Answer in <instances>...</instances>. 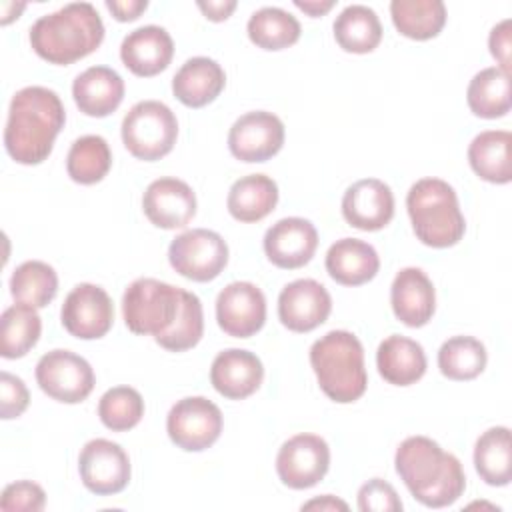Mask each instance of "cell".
I'll list each match as a JSON object with an SVG mask.
<instances>
[{"label":"cell","instance_id":"cell-42","mask_svg":"<svg viewBox=\"0 0 512 512\" xmlns=\"http://www.w3.org/2000/svg\"><path fill=\"white\" fill-rule=\"evenodd\" d=\"M28 402L30 394L22 378L4 370L0 374V416L4 420L18 418L28 408Z\"/></svg>","mask_w":512,"mask_h":512},{"label":"cell","instance_id":"cell-36","mask_svg":"<svg viewBox=\"0 0 512 512\" xmlns=\"http://www.w3.org/2000/svg\"><path fill=\"white\" fill-rule=\"evenodd\" d=\"M112 166V152L108 142L98 134H86L72 142L66 156L68 176L78 184L100 182Z\"/></svg>","mask_w":512,"mask_h":512},{"label":"cell","instance_id":"cell-38","mask_svg":"<svg viewBox=\"0 0 512 512\" xmlns=\"http://www.w3.org/2000/svg\"><path fill=\"white\" fill-rule=\"evenodd\" d=\"M204 334V312H202V302L194 292H188L182 288V298H180V310L172 326L158 334L154 340L160 344L164 350L170 352H184L194 348Z\"/></svg>","mask_w":512,"mask_h":512},{"label":"cell","instance_id":"cell-37","mask_svg":"<svg viewBox=\"0 0 512 512\" xmlns=\"http://www.w3.org/2000/svg\"><path fill=\"white\" fill-rule=\"evenodd\" d=\"M488 354L474 336H452L438 350V368L450 380H472L486 368Z\"/></svg>","mask_w":512,"mask_h":512},{"label":"cell","instance_id":"cell-40","mask_svg":"<svg viewBox=\"0 0 512 512\" xmlns=\"http://www.w3.org/2000/svg\"><path fill=\"white\" fill-rule=\"evenodd\" d=\"M46 504V492L32 480H18L4 488L0 508L4 512H40Z\"/></svg>","mask_w":512,"mask_h":512},{"label":"cell","instance_id":"cell-26","mask_svg":"<svg viewBox=\"0 0 512 512\" xmlns=\"http://www.w3.org/2000/svg\"><path fill=\"white\" fill-rule=\"evenodd\" d=\"M376 366L388 384L410 386L424 376L426 354L420 342L392 334L380 342L376 350Z\"/></svg>","mask_w":512,"mask_h":512},{"label":"cell","instance_id":"cell-28","mask_svg":"<svg viewBox=\"0 0 512 512\" xmlns=\"http://www.w3.org/2000/svg\"><path fill=\"white\" fill-rule=\"evenodd\" d=\"M278 204V184L266 174H248L238 178L226 198L228 212L238 222H258Z\"/></svg>","mask_w":512,"mask_h":512},{"label":"cell","instance_id":"cell-10","mask_svg":"<svg viewBox=\"0 0 512 512\" xmlns=\"http://www.w3.org/2000/svg\"><path fill=\"white\" fill-rule=\"evenodd\" d=\"M220 408L204 396H188L178 400L166 418L170 440L186 452H202L210 448L222 432Z\"/></svg>","mask_w":512,"mask_h":512},{"label":"cell","instance_id":"cell-24","mask_svg":"<svg viewBox=\"0 0 512 512\" xmlns=\"http://www.w3.org/2000/svg\"><path fill=\"white\" fill-rule=\"evenodd\" d=\"M72 96L80 112L92 118H104L122 104L124 80L108 66H90L76 76Z\"/></svg>","mask_w":512,"mask_h":512},{"label":"cell","instance_id":"cell-30","mask_svg":"<svg viewBox=\"0 0 512 512\" xmlns=\"http://www.w3.org/2000/svg\"><path fill=\"white\" fill-rule=\"evenodd\" d=\"M466 102L472 114L494 120L510 112V74L502 72L498 66L484 68L476 72L466 90Z\"/></svg>","mask_w":512,"mask_h":512},{"label":"cell","instance_id":"cell-2","mask_svg":"<svg viewBox=\"0 0 512 512\" xmlns=\"http://www.w3.org/2000/svg\"><path fill=\"white\" fill-rule=\"evenodd\" d=\"M394 466L410 494L428 508L450 506L464 494L466 476L460 460L428 436L402 440Z\"/></svg>","mask_w":512,"mask_h":512},{"label":"cell","instance_id":"cell-16","mask_svg":"<svg viewBox=\"0 0 512 512\" xmlns=\"http://www.w3.org/2000/svg\"><path fill=\"white\" fill-rule=\"evenodd\" d=\"M332 310L328 290L312 280L300 278L286 284L278 296V318L292 332H310L326 322Z\"/></svg>","mask_w":512,"mask_h":512},{"label":"cell","instance_id":"cell-20","mask_svg":"<svg viewBox=\"0 0 512 512\" xmlns=\"http://www.w3.org/2000/svg\"><path fill=\"white\" fill-rule=\"evenodd\" d=\"M264 380L260 358L242 348H228L216 354L210 366V382L218 394L230 400H242L254 394Z\"/></svg>","mask_w":512,"mask_h":512},{"label":"cell","instance_id":"cell-27","mask_svg":"<svg viewBox=\"0 0 512 512\" xmlns=\"http://www.w3.org/2000/svg\"><path fill=\"white\" fill-rule=\"evenodd\" d=\"M470 168L486 182L508 184L512 180V134L508 130H484L468 146Z\"/></svg>","mask_w":512,"mask_h":512},{"label":"cell","instance_id":"cell-32","mask_svg":"<svg viewBox=\"0 0 512 512\" xmlns=\"http://www.w3.org/2000/svg\"><path fill=\"white\" fill-rule=\"evenodd\" d=\"M390 16L402 36L430 40L446 24V6L442 0H392Z\"/></svg>","mask_w":512,"mask_h":512},{"label":"cell","instance_id":"cell-19","mask_svg":"<svg viewBox=\"0 0 512 512\" xmlns=\"http://www.w3.org/2000/svg\"><path fill=\"white\" fill-rule=\"evenodd\" d=\"M344 220L364 232L384 228L394 216V194L378 178H362L348 186L342 196Z\"/></svg>","mask_w":512,"mask_h":512},{"label":"cell","instance_id":"cell-47","mask_svg":"<svg viewBox=\"0 0 512 512\" xmlns=\"http://www.w3.org/2000/svg\"><path fill=\"white\" fill-rule=\"evenodd\" d=\"M294 4H296V8L304 10L310 16H322L328 10H332V6L336 2L334 0H304V2L302 0H294Z\"/></svg>","mask_w":512,"mask_h":512},{"label":"cell","instance_id":"cell-41","mask_svg":"<svg viewBox=\"0 0 512 512\" xmlns=\"http://www.w3.org/2000/svg\"><path fill=\"white\" fill-rule=\"evenodd\" d=\"M358 508L362 512H400L402 500L392 484L382 478H372L358 490Z\"/></svg>","mask_w":512,"mask_h":512},{"label":"cell","instance_id":"cell-39","mask_svg":"<svg viewBox=\"0 0 512 512\" xmlns=\"http://www.w3.org/2000/svg\"><path fill=\"white\" fill-rule=\"evenodd\" d=\"M98 416L108 430H130L144 416V400L132 386H114L102 394L98 402Z\"/></svg>","mask_w":512,"mask_h":512},{"label":"cell","instance_id":"cell-13","mask_svg":"<svg viewBox=\"0 0 512 512\" xmlns=\"http://www.w3.org/2000/svg\"><path fill=\"white\" fill-rule=\"evenodd\" d=\"M82 484L98 496L122 492L130 482V458L124 448L106 438L84 444L78 458Z\"/></svg>","mask_w":512,"mask_h":512},{"label":"cell","instance_id":"cell-9","mask_svg":"<svg viewBox=\"0 0 512 512\" xmlns=\"http://www.w3.org/2000/svg\"><path fill=\"white\" fill-rule=\"evenodd\" d=\"M36 382L44 394L64 404H78L90 396L96 378L90 362L70 350H50L36 364Z\"/></svg>","mask_w":512,"mask_h":512},{"label":"cell","instance_id":"cell-29","mask_svg":"<svg viewBox=\"0 0 512 512\" xmlns=\"http://www.w3.org/2000/svg\"><path fill=\"white\" fill-rule=\"evenodd\" d=\"M338 46L352 54H368L382 40V24L378 14L364 4L346 6L332 24Z\"/></svg>","mask_w":512,"mask_h":512},{"label":"cell","instance_id":"cell-35","mask_svg":"<svg viewBox=\"0 0 512 512\" xmlns=\"http://www.w3.org/2000/svg\"><path fill=\"white\" fill-rule=\"evenodd\" d=\"M58 292L54 268L42 260H26L10 276V294L16 302L38 308L48 306Z\"/></svg>","mask_w":512,"mask_h":512},{"label":"cell","instance_id":"cell-45","mask_svg":"<svg viewBox=\"0 0 512 512\" xmlns=\"http://www.w3.org/2000/svg\"><path fill=\"white\" fill-rule=\"evenodd\" d=\"M198 8L202 10V14L212 20V22H222L226 20L234 8H236V0H208V2H198Z\"/></svg>","mask_w":512,"mask_h":512},{"label":"cell","instance_id":"cell-14","mask_svg":"<svg viewBox=\"0 0 512 512\" xmlns=\"http://www.w3.org/2000/svg\"><path fill=\"white\" fill-rule=\"evenodd\" d=\"M284 144L282 120L266 110H252L236 118L228 132V148L242 162H266Z\"/></svg>","mask_w":512,"mask_h":512},{"label":"cell","instance_id":"cell-7","mask_svg":"<svg viewBox=\"0 0 512 512\" xmlns=\"http://www.w3.org/2000/svg\"><path fill=\"white\" fill-rule=\"evenodd\" d=\"M122 142L126 150L144 162L166 156L178 138V120L160 100L136 102L122 120Z\"/></svg>","mask_w":512,"mask_h":512},{"label":"cell","instance_id":"cell-21","mask_svg":"<svg viewBox=\"0 0 512 512\" xmlns=\"http://www.w3.org/2000/svg\"><path fill=\"white\" fill-rule=\"evenodd\" d=\"M390 304L394 316L402 324L410 328L428 324L436 310V292L432 280L420 268H402L390 286Z\"/></svg>","mask_w":512,"mask_h":512},{"label":"cell","instance_id":"cell-46","mask_svg":"<svg viewBox=\"0 0 512 512\" xmlns=\"http://www.w3.org/2000/svg\"><path fill=\"white\" fill-rule=\"evenodd\" d=\"M302 510H348V504L330 494H324L320 498H314V500L302 504Z\"/></svg>","mask_w":512,"mask_h":512},{"label":"cell","instance_id":"cell-12","mask_svg":"<svg viewBox=\"0 0 512 512\" xmlns=\"http://www.w3.org/2000/svg\"><path fill=\"white\" fill-rule=\"evenodd\" d=\"M60 320L68 334L80 340H96L112 328L114 306L104 288L82 282L64 298Z\"/></svg>","mask_w":512,"mask_h":512},{"label":"cell","instance_id":"cell-43","mask_svg":"<svg viewBox=\"0 0 512 512\" xmlns=\"http://www.w3.org/2000/svg\"><path fill=\"white\" fill-rule=\"evenodd\" d=\"M510 20H502L498 22L492 30H490V36H488V48H490V54L496 58V62L500 64L498 68L506 74H510Z\"/></svg>","mask_w":512,"mask_h":512},{"label":"cell","instance_id":"cell-6","mask_svg":"<svg viewBox=\"0 0 512 512\" xmlns=\"http://www.w3.org/2000/svg\"><path fill=\"white\" fill-rule=\"evenodd\" d=\"M182 288L156 278L134 280L122 296V316L130 332L158 336L178 316Z\"/></svg>","mask_w":512,"mask_h":512},{"label":"cell","instance_id":"cell-3","mask_svg":"<svg viewBox=\"0 0 512 512\" xmlns=\"http://www.w3.org/2000/svg\"><path fill=\"white\" fill-rule=\"evenodd\" d=\"M104 40V24L90 2H72L40 16L30 28L32 50L50 64H72Z\"/></svg>","mask_w":512,"mask_h":512},{"label":"cell","instance_id":"cell-1","mask_svg":"<svg viewBox=\"0 0 512 512\" xmlns=\"http://www.w3.org/2000/svg\"><path fill=\"white\" fill-rule=\"evenodd\" d=\"M64 122L66 110L54 90L46 86H26L10 100L4 148L18 164H40L50 156Z\"/></svg>","mask_w":512,"mask_h":512},{"label":"cell","instance_id":"cell-22","mask_svg":"<svg viewBox=\"0 0 512 512\" xmlns=\"http://www.w3.org/2000/svg\"><path fill=\"white\" fill-rule=\"evenodd\" d=\"M174 56V42L166 28L148 24L128 32L120 44L124 66L136 76H156L168 68Z\"/></svg>","mask_w":512,"mask_h":512},{"label":"cell","instance_id":"cell-23","mask_svg":"<svg viewBox=\"0 0 512 512\" xmlns=\"http://www.w3.org/2000/svg\"><path fill=\"white\" fill-rule=\"evenodd\" d=\"M224 86V68L208 56L188 58L172 78L174 96L188 108H202L214 102Z\"/></svg>","mask_w":512,"mask_h":512},{"label":"cell","instance_id":"cell-33","mask_svg":"<svg viewBox=\"0 0 512 512\" xmlns=\"http://www.w3.org/2000/svg\"><path fill=\"white\" fill-rule=\"evenodd\" d=\"M42 322L34 306L12 304L0 316V354L8 360L26 356L38 342Z\"/></svg>","mask_w":512,"mask_h":512},{"label":"cell","instance_id":"cell-15","mask_svg":"<svg viewBox=\"0 0 512 512\" xmlns=\"http://www.w3.org/2000/svg\"><path fill=\"white\" fill-rule=\"evenodd\" d=\"M216 320L228 336H254L266 322L264 292L252 282H230L216 298Z\"/></svg>","mask_w":512,"mask_h":512},{"label":"cell","instance_id":"cell-5","mask_svg":"<svg viewBox=\"0 0 512 512\" xmlns=\"http://www.w3.org/2000/svg\"><path fill=\"white\" fill-rule=\"evenodd\" d=\"M406 208L416 238L432 248H448L462 240L466 220L454 188L440 178H422L406 194Z\"/></svg>","mask_w":512,"mask_h":512},{"label":"cell","instance_id":"cell-17","mask_svg":"<svg viewBox=\"0 0 512 512\" xmlns=\"http://www.w3.org/2000/svg\"><path fill=\"white\" fill-rule=\"evenodd\" d=\"M142 210L158 228H184L196 214V194L184 180L158 178L144 190Z\"/></svg>","mask_w":512,"mask_h":512},{"label":"cell","instance_id":"cell-18","mask_svg":"<svg viewBox=\"0 0 512 512\" xmlns=\"http://www.w3.org/2000/svg\"><path fill=\"white\" fill-rule=\"evenodd\" d=\"M316 248L318 232L306 218H282L264 234V252L268 260L284 270H294L308 264Z\"/></svg>","mask_w":512,"mask_h":512},{"label":"cell","instance_id":"cell-44","mask_svg":"<svg viewBox=\"0 0 512 512\" xmlns=\"http://www.w3.org/2000/svg\"><path fill=\"white\" fill-rule=\"evenodd\" d=\"M106 8L118 22H132L136 20L146 8V0H106Z\"/></svg>","mask_w":512,"mask_h":512},{"label":"cell","instance_id":"cell-4","mask_svg":"<svg viewBox=\"0 0 512 512\" xmlns=\"http://www.w3.org/2000/svg\"><path fill=\"white\" fill-rule=\"evenodd\" d=\"M310 366L320 390L338 404L358 400L368 386L364 348L348 330H330L310 346Z\"/></svg>","mask_w":512,"mask_h":512},{"label":"cell","instance_id":"cell-31","mask_svg":"<svg viewBox=\"0 0 512 512\" xmlns=\"http://www.w3.org/2000/svg\"><path fill=\"white\" fill-rule=\"evenodd\" d=\"M474 468L490 486H506L512 480V444L506 426H494L480 434L474 446Z\"/></svg>","mask_w":512,"mask_h":512},{"label":"cell","instance_id":"cell-34","mask_svg":"<svg viewBox=\"0 0 512 512\" xmlns=\"http://www.w3.org/2000/svg\"><path fill=\"white\" fill-rule=\"evenodd\" d=\"M248 38L262 50H282L298 42L300 22L288 10L264 6L248 20Z\"/></svg>","mask_w":512,"mask_h":512},{"label":"cell","instance_id":"cell-25","mask_svg":"<svg viewBox=\"0 0 512 512\" xmlns=\"http://www.w3.org/2000/svg\"><path fill=\"white\" fill-rule=\"evenodd\" d=\"M380 268L378 252L372 244L358 238L336 240L326 252V272L342 286L370 282Z\"/></svg>","mask_w":512,"mask_h":512},{"label":"cell","instance_id":"cell-8","mask_svg":"<svg viewBox=\"0 0 512 512\" xmlns=\"http://www.w3.org/2000/svg\"><path fill=\"white\" fill-rule=\"evenodd\" d=\"M168 260L180 276L194 282H210L228 264V244L214 230L192 228L170 242Z\"/></svg>","mask_w":512,"mask_h":512},{"label":"cell","instance_id":"cell-11","mask_svg":"<svg viewBox=\"0 0 512 512\" xmlns=\"http://www.w3.org/2000/svg\"><path fill=\"white\" fill-rule=\"evenodd\" d=\"M330 468V448L318 434H296L288 438L276 456V472L292 490L316 486Z\"/></svg>","mask_w":512,"mask_h":512}]
</instances>
